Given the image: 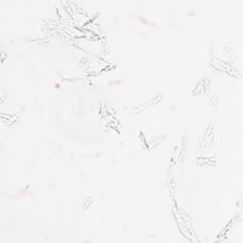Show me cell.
I'll list each match as a JSON object with an SVG mask.
<instances>
[{
  "label": "cell",
  "instance_id": "obj_1",
  "mask_svg": "<svg viewBox=\"0 0 243 243\" xmlns=\"http://www.w3.org/2000/svg\"><path fill=\"white\" fill-rule=\"evenodd\" d=\"M137 20L139 21V23H141L143 26H149V27H153L155 25V22L153 20H151L150 18L146 17V16L143 15H139L137 16Z\"/></svg>",
  "mask_w": 243,
  "mask_h": 243
},
{
  "label": "cell",
  "instance_id": "obj_2",
  "mask_svg": "<svg viewBox=\"0 0 243 243\" xmlns=\"http://www.w3.org/2000/svg\"><path fill=\"white\" fill-rule=\"evenodd\" d=\"M121 85V81L119 80V79H115V80H109L106 82V86L110 87H120Z\"/></svg>",
  "mask_w": 243,
  "mask_h": 243
},
{
  "label": "cell",
  "instance_id": "obj_3",
  "mask_svg": "<svg viewBox=\"0 0 243 243\" xmlns=\"http://www.w3.org/2000/svg\"><path fill=\"white\" fill-rule=\"evenodd\" d=\"M53 88L56 89V90L60 89V88H61V84L58 83V82H55V83L53 84Z\"/></svg>",
  "mask_w": 243,
  "mask_h": 243
}]
</instances>
